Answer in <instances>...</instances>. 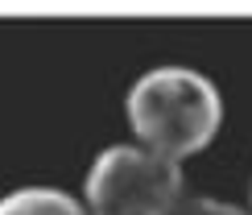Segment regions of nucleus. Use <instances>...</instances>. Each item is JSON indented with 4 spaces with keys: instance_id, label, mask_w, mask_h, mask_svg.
Masks as SVG:
<instances>
[{
    "instance_id": "obj_5",
    "label": "nucleus",
    "mask_w": 252,
    "mask_h": 215,
    "mask_svg": "<svg viewBox=\"0 0 252 215\" xmlns=\"http://www.w3.org/2000/svg\"><path fill=\"white\" fill-rule=\"evenodd\" d=\"M248 215H252V178H248Z\"/></svg>"
},
{
    "instance_id": "obj_2",
    "label": "nucleus",
    "mask_w": 252,
    "mask_h": 215,
    "mask_svg": "<svg viewBox=\"0 0 252 215\" xmlns=\"http://www.w3.org/2000/svg\"><path fill=\"white\" fill-rule=\"evenodd\" d=\"M182 195V166L136 141L99 149L83 182L87 215H170Z\"/></svg>"
},
{
    "instance_id": "obj_4",
    "label": "nucleus",
    "mask_w": 252,
    "mask_h": 215,
    "mask_svg": "<svg viewBox=\"0 0 252 215\" xmlns=\"http://www.w3.org/2000/svg\"><path fill=\"white\" fill-rule=\"evenodd\" d=\"M170 215H248V207L232 199H219V195H182Z\"/></svg>"
},
{
    "instance_id": "obj_1",
    "label": "nucleus",
    "mask_w": 252,
    "mask_h": 215,
    "mask_svg": "<svg viewBox=\"0 0 252 215\" xmlns=\"http://www.w3.org/2000/svg\"><path fill=\"white\" fill-rule=\"evenodd\" d=\"M124 112L136 133V145L182 161L215 141L223 124V95L215 79L198 67L161 62L136 74V83L124 95Z\"/></svg>"
},
{
    "instance_id": "obj_3",
    "label": "nucleus",
    "mask_w": 252,
    "mask_h": 215,
    "mask_svg": "<svg viewBox=\"0 0 252 215\" xmlns=\"http://www.w3.org/2000/svg\"><path fill=\"white\" fill-rule=\"evenodd\" d=\"M0 215H87V207L62 186H17L0 195Z\"/></svg>"
}]
</instances>
